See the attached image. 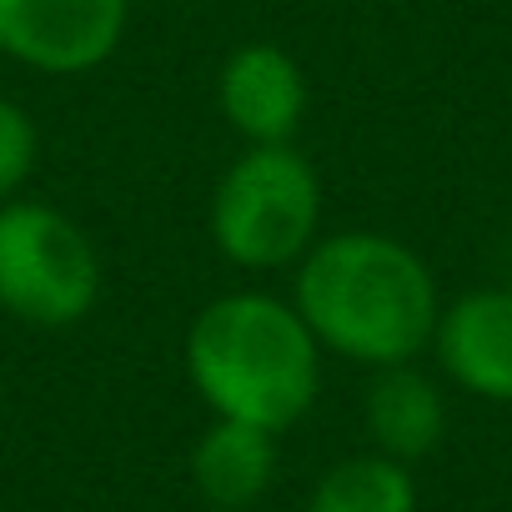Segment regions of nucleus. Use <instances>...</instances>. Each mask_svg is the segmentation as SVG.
Instances as JSON below:
<instances>
[{
	"instance_id": "nucleus-1",
	"label": "nucleus",
	"mask_w": 512,
	"mask_h": 512,
	"mask_svg": "<svg viewBox=\"0 0 512 512\" xmlns=\"http://www.w3.org/2000/svg\"><path fill=\"white\" fill-rule=\"evenodd\" d=\"M292 307L322 352L357 367H402L432 347L442 302L422 256L387 231H337L297 262Z\"/></svg>"
},
{
	"instance_id": "nucleus-2",
	"label": "nucleus",
	"mask_w": 512,
	"mask_h": 512,
	"mask_svg": "<svg viewBox=\"0 0 512 512\" xmlns=\"http://www.w3.org/2000/svg\"><path fill=\"white\" fill-rule=\"evenodd\" d=\"M181 367L211 417L277 437L297 427L322 392V342L302 312L272 292H226L206 302L186 327Z\"/></svg>"
},
{
	"instance_id": "nucleus-3",
	"label": "nucleus",
	"mask_w": 512,
	"mask_h": 512,
	"mask_svg": "<svg viewBox=\"0 0 512 512\" xmlns=\"http://www.w3.org/2000/svg\"><path fill=\"white\" fill-rule=\"evenodd\" d=\"M322 236V176L297 151L246 146L211 191V241L241 272L292 267Z\"/></svg>"
},
{
	"instance_id": "nucleus-4",
	"label": "nucleus",
	"mask_w": 512,
	"mask_h": 512,
	"mask_svg": "<svg viewBox=\"0 0 512 512\" xmlns=\"http://www.w3.org/2000/svg\"><path fill=\"white\" fill-rule=\"evenodd\" d=\"M101 256L51 201H0V312L26 327L66 332L96 312Z\"/></svg>"
},
{
	"instance_id": "nucleus-5",
	"label": "nucleus",
	"mask_w": 512,
	"mask_h": 512,
	"mask_svg": "<svg viewBox=\"0 0 512 512\" xmlns=\"http://www.w3.org/2000/svg\"><path fill=\"white\" fill-rule=\"evenodd\" d=\"M131 0H0V56L41 76H86L121 51Z\"/></svg>"
},
{
	"instance_id": "nucleus-6",
	"label": "nucleus",
	"mask_w": 512,
	"mask_h": 512,
	"mask_svg": "<svg viewBox=\"0 0 512 512\" xmlns=\"http://www.w3.org/2000/svg\"><path fill=\"white\" fill-rule=\"evenodd\" d=\"M307 76L297 56H287L272 41H246L226 56L216 76V106L221 121L246 146H282L297 141L307 121Z\"/></svg>"
},
{
	"instance_id": "nucleus-7",
	"label": "nucleus",
	"mask_w": 512,
	"mask_h": 512,
	"mask_svg": "<svg viewBox=\"0 0 512 512\" xmlns=\"http://www.w3.org/2000/svg\"><path fill=\"white\" fill-rule=\"evenodd\" d=\"M432 352L462 392L482 402H512V287L467 292L442 307Z\"/></svg>"
},
{
	"instance_id": "nucleus-8",
	"label": "nucleus",
	"mask_w": 512,
	"mask_h": 512,
	"mask_svg": "<svg viewBox=\"0 0 512 512\" xmlns=\"http://www.w3.org/2000/svg\"><path fill=\"white\" fill-rule=\"evenodd\" d=\"M272 477H277V432L267 427L216 417L191 447V487L221 512L262 502Z\"/></svg>"
},
{
	"instance_id": "nucleus-9",
	"label": "nucleus",
	"mask_w": 512,
	"mask_h": 512,
	"mask_svg": "<svg viewBox=\"0 0 512 512\" xmlns=\"http://www.w3.org/2000/svg\"><path fill=\"white\" fill-rule=\"evenodd\" d=\"M362 412H367L372 452H387L407 467L417 457H427L447 432V402H442L437 382L427 372H417L412 362L372 372Z\"/></svg>"
},
{
	"instance_id": "nucleus-10",
	"label": "nucleus",
	"mask_w": 512,
	"mask_h": 512,
	"mask_svg": "<svg viewBox=\"0 0 512 512\" xmlns=\"http://www.w3.org/2000/svg\"><path fill=\"white\" fill-rule=\"evenodd\" d=\"M307 512H417L412 467L387 452L342 457L312 482Z\"/></svg>"
},
{
	"instance_id": "nucleus-11",
	"label": "nucleus",
	"mask_w": 512,
	"mask_h": 512,
	"mask_svg": "<svg viewBox=\"0 0 512 512\" xmlns=\"http://www.w3.org/2000/svg\"><path fill=\"white\" fill-rule=\"evenodd\" d=\"M36 156H41V131L31 111L11 96H0V201L21 196V186L36 171Z\"/></svg>"
}]
</instances>
